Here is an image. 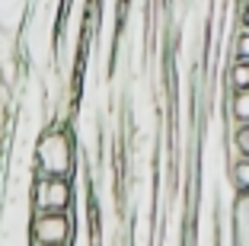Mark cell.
<instances>
[{
	"instance_id": "cell-1",
	"label": "cell",
	"mask_w": 249,
	"mask_h": 246,
	"mask_svg": "<svg viewBox=\"0 0 249 246\" xmlns=\"http://www.w3.org/2000/svg\"><path fill=\"white\" fill-rule=\"evenodd\" d=\"M36 173L38 176H73V144L61 125H48L36 141Z\"/></svg>"
},
{
	"instance_id": "cell-2",
	"label": "cell",
	"mask_w": 249,
	"mask_h": 246,
	"mask_svg": "<svg viewBox=\"0 0 249 246\" xmlns=\"http://www.w3.org/2000/svg\"><path fill=\"white\" fill-rule=\"evenodd\" d=\"M32 240L36 246H71L73 221L67 211H32Z\"/></svg>"
},
{
	"instance_id": "cell-3",
	"label": "cell",
	"mask_w": 249,
	"mask_h": 246,
	"mask_svg": "<svg viewBox=\"0 0 249 246\" xmlns=\"http://www.w3.org/2000/svg\"><path fill=\"white\" fill-rule=\"evenodd\" d=\"M32 211H71L73 186L71 176H38L32 182Z\"/></svg>"
},
{
	"instance_id": "cell-4",
	"label": "cell",
	"mask_w": 249,
	"mask_h": 246,
	"mask_svg": "<svg viewBox=\"0 0 249 246\" xmlns=\"http://www.w3.org/2000/svg\"><path fill=\"white\" fill-rule=\"evenodd\" d=\"M230 134L249 125V90H233L230 93Z\"/></svg>"
},
{
	"instance_id": "cell-5",
	"label": "cell",
	"mask_w": 249,
	"mask_h": 246,
	"mask_svg": "<svg viewBox=\"0 0 249 246\" xmlns=\"http://www.w3.org/2000/svg\"><path fill=\"white\" fill-rule=\"evenodd\" d=\"M227 176H230V189H233L236 195H246V192H249V153L230 163Z\"/></svg>"
},
{
	"instance_id": "cell-6",
	"label": "cell",
	"mask_w": 249,
	"mask_h": 246,
	"mask_svg": "<svg viewBox=\"0 0 249 246\" xmlns=\"http://www.w3.org/2000/svg\"><path fill=\"white\" fill-rule=\"evenodd\" d=\"M227 83H230V90H249V61L236 58L233 64H230Z\"/></svg>"
},
{
	"instance_id": "cell-7",
	"label": "cell",
	"mask_w": 249,
	"mask_h": 246,
	"mask_svg": "<svg viewBox=\"0 0 249 246\" xmlns=\"http://www.w3.org/2000/svg\"><path fill=\"white\" fill-rule=\"evenodd\" d=\"M233 55L243 61H249V29H240L233 38Z\"/></svg>"
},
{
	"instance_id": "cell-8",
	"label": "cell",
	"mask_w": 249,
	"mask_h": 246,
	"mask_svg": "<svg viewBox=\"0 0 249 246\" xmlns=\"http://www.w3.org/2000/svg\"><path fill=\"white\" fill-rule=\"evenodd\" d=\"M233 138L240 141V147H243V153H249V125H243L240 131H233Z\"/></svg>"
},
{
	"instance_id": "cell-9",
	"label": "cell",
	"mask_w": 249,
	"mask_h": 246,
	"mask_svg": "<svg viewBox=\"0 0 249 246\" xmlns=\"http://www.w3.org/2000/svg\"><path fill=\"white\" fill-rule=\"evenodd\" d=\"M236 22H240V29H249V0L240 3V16H236Z\"/></svg>"
}]
</instances>
